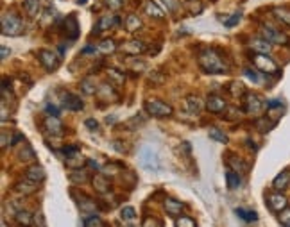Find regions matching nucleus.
Listing matches in <instances>:
<instances>
[{
	"mask_svg": "<svg viewBox=\"0 0 290 227\" xmlns=\"http://www.w3.org/2000/svg\"><path fill=\"white\" fill-rule=\"evenodd\" d=\"M197 63L206 73H228L229 65L222 59V56L213 49H205L197 57Z\"/></svg>",
	"mask_w": 290,
	"mask_h": 227,
	"instance_id": "obj_1",
	"label": "nucleus"
},
{
	"mask_svg": "<svg viewBox=\"0 0 290 227\" xmlns=\"http://www.w3.org/2000/svg\"><path fill=\"white\" fill-rule=\"evenodd\" d=\"M138 165L147 172L161 170V161H159L158 152L149 145H143L142 149L138 150Z\"/></svg>",
	"mask_w": 290,
	"mask_h": 227,
	"instance_id": "obj_2",
	"label": "nucleus"
},
{
	"mask_svg": "<svg viewBox=\"0 0 290 227\" xmlns=\"http://www.w3.org/2000/svg\"><path fill=\"white\" fill-rule=\"evenodd\" d=\"M251 61H253L254 68L258 72L267 73V75H279L278 63L274 61V59H270L267 54H254V56H251Z\"/></svg>",
	"mask_w": 290,
	"mask_h": 227,
	"instance_id": "obj_3",
	"label": "nucleus"
},
{
	"mask_svg": "<svg viewBox=\"0 0 290 227\" xmlns=\"http://www.w3.org/2000/svg\"><path fill=\"white\" fill-rule=\"evenodd\" d=\"M24 33V22L13 15V13H6L2 15V34L4 36H20Z\"/></svg>",
	"mask_w": 290,
	"mask_h": 227,
	"instance_id": "obj_4",
	"label": "nucleus"
},
{
	"mask_svg": "<svg viewBox=\"0 0 290 227\" xmlns=\"http://www.w3.org/2000/svg\"><path fill=\"white\" fill-rule=\"evenodd\" d=\"M145 111L154 118H163L172 115V105L163 100H158V98H149L145 102Z\"/></svg>",
	"mask_w": 290,
	"mask_h": 227,
	"instance_id": "obj_5",
	"label": "nucleus"
},
{
	"mask_svg": "<svg viewBox=\"0 0 290 227\" xmlns=\"http://www.w3.org/2000/svg\"><path fill=\"white\" fill-rule=\"evenodd\" d=\"M263 107H265V102L262 100V97L256 93H245V98H244V111L247 115H258L262 113Z\"/></svg>",
	"mask_w": 290,
	"mask_h": 227,
	"instance_id": "obj_6",
	"label": "nucleus"
},
{
	"mask_svg": "<svg viewBox=\"0 0 290 227\" xmlns=\"http://www.w3.org/2000/svg\"><path fill=\"white\" fill-rule=\"evenodd\" d=\"M265 202H267V206H269V209L274 211V213H281L285 207H288V199H286L281 191L269 193L265 197Z\"/></svg>",
	"mask_w": 290,
	"mask_h": 227,
	"instance_id": "obj_7",
	"label": "nucleus"
},
{
	"mask_svg": "<svg viewBox=\"0 0 290 227\" xmlns=\"http://www.w3.org/2000/svg\"><path fill=\"white\" fill-rule=\"evenodd\" d=\"M38 59H40V63L45 66L49 72H54V70H57V66H59V63H61L59 56H57L56 52H52V50H49V49L40 50V52H38Z\"/></svg>",
	"mask_w": 290,
	"mask_h": 227,
	"instance_id": "obj_8",
	"label": "nucleus"
},
{
	"mask_svg": "<svg viewBox=\"0 0 290 227\" xmlns=\"http://www.w3.org/2000/svg\"><path fill=\"white\" fill-rule=\"evenodd\" d=\"M260 34H262L263 40H267L269 43H286L288 41V36H286L285 33H281V31H278V29L274 27H269V25H265V27L260 29Z\"/></svg>",
	"mask_w": 290,
	"mask_h": 227,
	"instance_id": "obj_9",
	"label": "nucleus"
},
{
	"mask_svg": "<svg viewBox=\"0 0 290 227\" xmlns=\"http://www.w3.org/2000/svg\"><path fill=\"white\" fill-rule=\"evenodd\" d=\"M61 104L66 111H81L82 107H84V102L81 100V97L70 93V91L61 95Z\"/></svg>",
	"mask_w": 290,
	"mask_h": 227,
	"instance_id": "obj_10",
	"label": "nucleus"
},
{
	"mask_svg": "<svg viewBox=\"0 0 290 227\" xmlns=\"http://www.w3.org/2000/svg\"><path fill=\"white\" fill-rule=\"evenodd\" d=\"M120 49H122V52L127 54V56H140V54H143L147 50V45L143 43L142 40H129L126 41Z\"/></svg>",
	"mask_w": 290,
	"mask_h": 227,
	"instance_id": "obj_11",
	"label": "nucleus"
},
{
	"mask_svg": "<svg viewBox=\"0 0 290 227\" xmlns=\"http://www.w3.org/2000/svg\"><path fill=\"white\" fill-rule=\"evenodd\" d=\"M65 33H66V38H70V40H77L79 22L75 15H68V17L65 18Z\"/></svg>",
	"mask_w": 290,
	"mask_h": 227,
	"instance_id": "obj_12",
	"label": "nucleus"
},
{
	"mask_svg": "<svg viewBox=\"0 0 290 227\" xmlns=\"http://www.w3.org/2000/svg\"><path fill=\"white\" fill-rule=\"evenodd\" d=\"M163 207L170 216H179L184 209V204L176 199H172V197H167V199L163 200Z\"/></svg>",
	"mask_w": 290,
	"mask_h": 227,
	"instance_id": "obj_13",
	"label": "nucleus"
},
{
	"mask_svg": "<svg viewBox=\"0 0 290 227\" xmlns=\"http://www.w3.org/2000/svg\"><path fill=\"white\" fill-rule=\"evenodd\" d=\"M25 177L31 179V181H34V183H43L47 177L45 170H43V166L41 165H33V166H29L27 172H25Z\"/></svg>",
	"mask_w": 290,
	"mask_h": 227,
	"instance_id": "obj_14",
	"label": "nucleus"
},
{
	"mask_svg": "<svg viewBox=\"0 0 290 227\" xmlns=\"http://www.w3.org/2000/svg\"><path fill=\"white\" fill-rule=\"evenodd\" d=\"M290 186V168H285L281 174L276 175V179L272 181V188L276 191H283Z\"/></svg>",
	"mask_w": 290,
	"mask_h": 227,
	"instance_id": "obj_15",
	"label": "nucleus"
},
{
	"mask_svg": "<svg viewBox=\"0 0 290 227\" xmlns=\"http://www.w3.org/2000/svg\"><path fill=\"white\" fill-rule=\"evenodd\" d=\"M43 126H45L47 133L52 134V136L63 133V124H61V120H59V117H47L45 122H43Z\"/></svg>",
	"mask_w": 290,
	"mask_h": 227,
	"instance_id": "obj_16",
	"label": "nucleus"
},
{
	"mask_svg": "<svg viewBox=\"0 0 290 227\" xmlns=\"http://www.w3.org/2000/svg\"><path fill=\"white\" fill-rule=\"evenodd\" d=\"M206 107H208L210 113H222V111L228 107V104H226V100L222 97H217V95H213V97L208 98V102H206Z\"/></svg>",
	"mask_w": 290,
	"mask_h": 227,
	"instance_id": "obj_17",
	"label": "nucleus"
},
{
	"mask_svg": "<svg viewBox=\"0 0 290 227\" xmlns=\"http://www.w3.org/2000/svg\"><path fill=\"white\" fill-rule=\"evenodd\" d=\"M249 47L256 54H269L270 50H272V43H269V41L263 40V38H254V40H251Z\"/></svg>",
	"mask_w": 290,
	"mask_h": 227,
	"instance_id": "obj_18",
	"label": "nucleus"
},
{
	"mask_svg": "<svg viewBox=\"0 0 290 227\" xmlns=\"http://www.w3.org/2000/svg\"><path fill=\"white\" fill-rule=\"evenodd\" d=\"M91 183H93L95 191H99V193H106V191H110V179H108L104 174H97L93 179H91Z\"/></svg>",
	"mask_w": 290,
	"mask_h": 227,
	"instance_id": "obj_19",
	"label": "nucleus"
},
{
	"mask_svg": "<svg viewBox=\"0 0 290 227\" xmlns=\"http://www.w3.org/2000/svg\"><path fill=\"white\" fill-rule=\"evenodd\" d=\"M226 163L229 165V170H233V172H247V163H245L244 159L238 158V156L229 154L228 159H226Z\"/></svg>",
	"mask_w": 290,
	"mask_h": 227,
	"instance_id": "obj_20",
	"label": "nucleus"
},
{
	"mask_svg": "<svg viewBox=\"0 0 290 227\" xmlns=\"http://www.w3.org/2000/svg\"><path fill=\"white\" fill-rule=\"evenodd\" d=\"M38 186H40V184H38V183H34V181H31V179H27V177H25V181H22V183H18L15 190H17L18 193L31 195V193H34V191L38 190Z\"/></svg>",
	"mask_w": 290,
	"mask_h": 227,
	"instance_id": "obj_21",
	"label": "nucleus"
},
{
	"mask_svg": "<svg viewBox=\"0 0 290 227\" xmlns=\"http://www.w3.org/2000/svg\"><path fill=\"white\" fill-rule=\"evenodd\" d=\"M68 177L74 184H84V183L90 181V175L86 174V170H82V168H74Z\"/></svg>",
	"mask_w": 290,
	"mask_h": 227,
	"instance_id": "obj_22",
	"label": "nucleus"
},
{
	"mask_svg": "<svg viewBox=\"0 0 290 227\" xmlns=\"http://www.w3.org/2000/svg\"><path fill=\"white\" fill-rule=\"evenodd\" d=\"M111 82H103V84L99 86L97 93L101 98H106V100H110V98H117V91H115L113 86H110Z\"/></svg>",
	"mask_w": 290,
	"mask_h": 227,
	"instance_id": "obj_23",
	"label": "nucleus"
},
{
	"mask_svg": "<svg viewBox=\"0 0 290 227\" xmlns=\"http://www.w3.org/2000/svg\"><path fill=\"white\" fill-rule=\"evenodd\" d=\"M145 13H147L149 17L156 18V20H163V18H165L163 9H159L158 6H156L154 2H152V0H149L147 4H145Z\"/></svg>",
	"mask_w": 290,
	"mask_h": 227,
	"instance_id": "obj_24",
	"label": "nucleus"
},
{
	"mask_svg": "<svg viewBox=\"0 0 290 227\" xmlns=\"http://www.w3.org/2000/svg\"><path fill=\"white\" fill-rule=\"evenodd\" d=\"M226 183H228L229 190H237V188H240L242 179H240V175H238V172H233V170L226 172Z\"/></svg>",
	"mask_w": 290,
	"mask_h": 227,
	"instance_id": "obj_25",
	"label": "nucleus"
},
{
	"mask_svg": "<svg viewBox=\"0 0 290 227\" xmlns=\"http://www.w3.org/2000/svg\"><path fill=\"white\" fill-rule=\"evenodd\" d=\"M126 29L129 33H135L138 29H142V20L138 18V15L131 13V15H127L126 17Z\"/></svg>",
	"mask_w": 290,
	"mask_h": 227,
	"instance_id": "obj_26",
	"label": "nucleus"
},
{
	"mask_svg": "<svg viewBox=\"0 0 290 227\" xmlns=\"http://www.w3.org/2000/svg\"><path fill=\"white\" fill-rule=\"evenodd\" d=\"M186 109L188 113L192 115H199L203 111V102H201L199 97H188L186 98Z\"/></svg>",
	"mask_w": 290,
	"mask_h": 227,
	"instance_id": "obj_27",
	"label": "nucleus"
},
{
	"mask_svg": "<svg viewBox=\"0 0 290 227\" xmlns=\"http://www.w3.org/2000/svg\"><path fill=\"white\" fill-rule=\"evenodd\" d=\"M274 17H276V20L281 22L283 25H286V27H290V9L286 8H274Z\"/></svg>",
	"mask_w": 290,
	"mask_h": 227,
	"instance_id": "obj_28",
	"label": "nucleus"
},
{
	"mask_svg": "<svg viewBox=\"0 0 290 227\" xmlns=\"http://www.w3.org/2000/svg\"><path fill=\"white\" fill-rule=\"evenodd\" d=\"M24 9L29 17H38L40 15V0H24Z\"/></svg>",
	"mask_w": 290,
	"mask_h": 227,
	"instance_id": "obj_29",
	"label": "nucleus"
},
{
	"mask_svg": "<svg viewBox=\"0 0 290 227\" xmlns=\"http://www.w3.org/2000/svg\"><path fill=\"white\" fill-rule=\"evenodd\" d=\"M208 136L213 140V142H217V143H228V134L224 133V131H221L219 127H210V131H208Z\"/></svg>",
	"mask_w": 290,
	"mask_h": 227,
	"instance_id": "obj_30",
	"label": "nucleus"
},
{
	"mask_svg": "<svg viewBox=\"0 0 290 227\" xmlns=\"http://www.w3.org/2000/svg\"><path fill=\"white\" fill-rule=\"evenodd\" d=\"M228 91L231 95H233L235 98H240V97H245V86L242 84V82H237V81H233V82H229V86H228Z\"/></svg>",
	"mask_w": 290,
	"mask_h": 227,
	"instance_id": "obj_31",
	"label": "nucleus"
},
{
	"mask_svg": "<svg viewBox=\"0 0 290 227\" xmlns=\"http://www.w3.org/2000/svg\"><path fill=\"white\" fill-rule=\"evenodd\" d=\"M235 213H237L238 218L245 220V222H256V220H258L256 211H253V209H244V207H238V209H235Z\"/></svg>",
	"mask_w": 290,
	"mask_h": 227,
	"instance_id": "obj_32",
	"label": "nucleus"
},
{
	"mask_svg": "<svg viewBox=\"0 0 290 227\" xmlns=\"http://www.w3.org/2000/svg\"><path fill=\"white\" fill-rule=\"evenodd\" d=\"M15 218H17V222L20 223V225H24V227L33 225V213H29V211L20 209L17 215H15Z\"/></svg>",
	"mask_w": 290,
	"mask_h": 227,
	"instance_id": "obj_33",
	"label": "nucleus"
},
{
	"mask_svg": "<svg viewBox=\"0 0 290 227\" xmlns=\"http://www.w3.org/2000/svg\"><path fill=\"white\" fill-rule=\"evenodd\" d=\"M97 50L101 54H113L115 50H117V43H115V40H103L101 43H99Z\"/></svg>",
	"mask_w": 290,
	"mask_h": 227,
	"instance_id": "obj_34",
	"label": "nucleus"
},
{
	"mask_svg": "<svg viewBox=\"0 0 290 227\" xmlns=\"http://www.w3.org/2000/svg\"><path fill=\"white\" fill-rule=\"evenodd\" d=\"M184 6H186V9L190 11V15H194V17H196V15H201L203 9H205L203 2H199V0H186Z\"/></svg>",
	"mask_w": 290,
	"mask_h": 227,
	"instance_id": "obj_35",
	"label": "nucleus"
},
{
	"mask_svg": "<svg viewBox=\"0 0 290 227\" xmlns=\"http://www.w3.org/2000/svg\"><path fill=\"white\" fill-rule=\"evenodd\" d=\"M34 158H36L34 149L29 145V143H24V149L20 150V159H22V161H33Z\"/></svg>",
	"mask_w": 290,
	"mask_h": 227,
	"instance_id": "obj_36",
	"label": "nucleus"
},
{
	"mask_svg": "<svg viewBox=\"0 0 290 227\" xmlns=\"http://www.w3.org/2000/svg\"><path fill=\"white\" fill-rule=\"evenodd\" d=\"M81 89H82V93H86V95H95L97 93L99 86L95 84L91 79H84V81L81 82Z\"/></svg>",
	"mask_w": 290,
	"mask_h": 227,
	"instance_id": "obj_37",
	"label": "nucleus"
},
{
	"mask_svg": "<svg viewBox=\"0 0 290 227\" xmlns=\"http://www.w3.org/2000/svg\"><path fill=\"white\" fill-rule=\"evenodd\" d=\"M117 24H119V20H117L115 17H103L97 24V27H99L97 33L99 31H106V29H110L111 25H117Z\"/></svg>",
	"mask_w": 290,
	"mask_h": 227,
	"instance_id": "obj_38",
	"label": "nucleus"
},
{
	"mask_svg": "<svg viewBox=\"0 0 290 227\" xmlns=\"http://www.w3.org/2000/svg\"><path fill=\"white\" fill-rule=\"evenodd\" d=\"M274 120H270L269 117H263V118H258L256 120V127L260 131H262V133H267V131H270L274 127Z\"/></svg>",
	"mask_w": 290,
	"mask_h": 227,
	"instance_id": "obj_39",
	"label": "nucleus"
},
{
	"mask_svg": "<svg viewBox=\"0 0 290 227\" xmlns=\"http://www.w3.org/2000/svg\"><path fill=\"white\" fill-rule=\"evenodd\" d=\"M244 73H245V77L247 79H251V81L254 82V84H260V82L263 81L262 79V75H260V73H258V70L256 68H244Z\"/></svg>",
	"mask_w": 290,
	"mask_h": 227,
	"instance_id": "obj_40",
	"label": "nucleus"
},
{
	"mask_svg": "<svg viewBox=\"0 0 290 227\" xmlns=\"http://www.w3.org/2000/svg\"><path fill=\"white\" fill-rule=\"evenodd\" d=\"M176 227H197V225L194 218H190L186 215H181L179 218H176Z\"/></svg>",
	"mask_w": 290,
	"mask_h": 227,
	"instance_id": "obj_41",
	"label": "nucleus"
},
{
	"mask_svg": "<svg viewBox=\"0 0 290 227\" xmlns=\"http://www.w3.org/2000/svg\"><path fill=\"white\" fill-rule=\"evenodd\" d=\"M79 206H81V209L84 211V213H93L95 211V202L91 199H88V197H82Z\"/></svg>",
	"mask_w": 290,
	"mask_h": 227,
	"instance_id": "obj_42",
	"label": "nucleus"
},
{
	"mask_svg": "<svg viewBox=\"0 0 290 227\" xmlns=\"http://www.w3.org/2000/svg\"><path fill=\"white\" fill-rule=\"evenodd\" d=\"M278 220L283 227H290V206L285 207L281 213H278Z\"/></svg>",
	"mask_w": 290,
	"mask_h": 227,
	"instance_id": "obj_43",
	"label": "nucleus"
},
{
	"mask_svg": "<svg viewBox=\"0 0 290 227\" xmlns=\"http://www.w3.org/2000/svg\"><path fill=\"white\" fill-rule=\"evenodd\" d=\"M108 75H110V79H113L115 84H122L124 82V73H120L117 68H108Z\"/></svg>",
	"mask_w": 290,
	"mask_h": 227,
	"instance_id": "obj_44",
	"label": "nucleus"
},
{
	"mask_svg": "<svg viewBox=\"0 0 290 227\" xmlns=\"http://www.w3.org/2000/svg\"><path fill=\"white\" fill-rule=\"evenodd\" d=\"M240 20H242V13L237 11V13H233V15H231L229 18H226L224 25H226V27H235V25H237Z\"/></svg>",
	"mask_w": 290,
	"mask_h": 227,
	"instance_id": "obj_45",
	"label": "nucleus"
},
{
	"mask_svg": "<svg viewBox=\"0 0 290 227\" xmlns=\"http://www.w3.org/2000/svg\"><path fill=\"white\" fill-rule=\"evenodd\" d=\"M84 227H106V223L99 216H90V218L84 220Z\"/></svg>",
	"mask_w": 290,
	"mask_h": 227,
	"instance_id": "obj_46",
	"label": "nucleus"
},
{
	"mask_svg": "<svg viewBox=\"0 0 290 227\" xmlns=\"http://www.w3.org/2000/svg\"><path fill=\"white\" fill-rule=\"evenodd\" d=\"M63 154H65V158H66V159L77 158V156H79V147H77V145L65 147V149H63Z\"/></svg>",
	"mask_w": 290,
	"mask_h": 227,
	"instance_id": "obj_47",
	"label": "nucleus"
},
{
	"mask_svg": "<svg viewBox=\"0 0 290 227\" xmlns=\"http://www.w3.org/2000/svg\"><path fill=\"white\" fill-rule=\"evenodd\" d=\"M120 216H122L124 220H133L136 216V211H135V207H131V206H126L122 209V213H120Z\"/></svg>",
	"mask_w": 290,
	"mask_h": 227,
	"instance_id": "obj_48",
	"label": "nucleus"
},
{
	"mask_svg": "<svg viewBox=\"0 0 290 227\" xmlns=\"http://www.w3.org/2000/svg\"><path fill=\"white\" fill-rule=\"evenodd\" d=\"M142 227H163V223L159 222L158 218H152V216H145Z\"/></svg>",
	"mask_w": 290,
	"mask_h": 227,
	"instance_id": "obj_49",
	"label": "nucleus"
},
{
	"mask_svg": "<svg viewBox=\"0 0 290 227\" xmlns=\"http://www.w3.org/2000/svg\"><path fill=\"white\" fill-rule=\"evenodd\" d=\"M104 4L110 9H113V11H120L124 6V0H104Z\"/></svg>",
	"mask_w": 290,
	"mask_h": 227,
	"instance_id": "obj_50",
	"label": "nucleus"
},
{
	"mask_svg": "<svg viewBox=\"0 0 290 227\" xmlns=\"http://www.w3.org/2000/svg\"><path fill=\"white\" fill-rule=\"evenodd\" d=\"M159 2L163 4L165 11H176V8H177V2H176V0H159Z\"/></svg>",
	"mask_w": 290,
	"mask_h": 227,
	"instance_id": "obj_51",
	"label": "nucleus"
},
{
	"mask_svg": "<svg viewBox=\"0 0 290 227\" xmlns=\"http://www.w3.org/2000/svg\"><path fill=\"white\" fill-rule=\"evenodd\" d=\"M84 126L88 127L90 131H99V122L95 118H86L84 120Z\"/></svg>",
	"mask_w": 290,
	"mask_h": 227,
	"instance_id": "obj_52",
	"label": "nucleus"
},
{
	"mask_svg": "<svg viewBox=\"0 0 290 227\" xmlns=\"http://www.w3.org/2000/svg\"><path fill=\"white\" fill-rule=\"evenodd\" d=\"M267 107H269V109H279V107H283V102L279 100V98H276V100H269L267 102Z\"/></svg>",
	"mask_w": 290,
	"mask_h": 227,
	"instance_id": "obj_53",
	"label": "nucleus"
},
{
	"mask_svg": "<svg viewBox=\"0 0 290 227\" xmlns=\"http://www.w3.org/2000/svg\"><path fill=\"white\" fill-rule=\"evenodd\" d=\"M45 111L49 113V117H59V109H57L56 105H52V104H47Z\"/></svg>",
	"mask_w": 290,
	"mask_h": 227,
	"instance_id": "obj_54",
	"label": "nucleus"
},
{
	"mask_svg": "<svg viewBox=\"0 0 290 227\" xmlns=\"http://www.w3.org/2000/svg\"><path fill=\"white\" fill-rule=\"evenodd\" d=\"M229 113L231 115H226V120H237V118L240 117V113H238L235 107H229Z\"/></svg>",
	"mask_w": 290,
	"mask_h": 227,
	"instance_id": "obj_55",
	"label": "nucleus"
},
{
	"mask_svg": "<svg viewBox=\"0 0 290 227\" xmlns=\"http://www.w3.org/2000/svg\"><path fill=\"white\" fill-rule=\"evenodd\" d=\"M133 68H135V70H138V68L145 70V68H147V63H145V61H136V59H135V61H133ZM138 72H140V70H138Z\"/></svg>",
	"mask_w": 290,
	"mask_h": 227,
	"instance_id": "obj_56",
	"label": "nucleus"
},
{
	"mask_svg": "<svg viewBox=\"0 0 290 227\" xmlns=\"http://www.w3.org/2000/svg\"><path fill=\"white\" fill-rule=\"evenodd\" d=\"M9 54H11V50H9L8 47H2V50H0V59H6Z\"/></svg>",
	"mask_w": 290,
	"mask_h": 227,
	"instance_id": "obj_57",
	"label": "nucleus"
},
{
	"mask_svg": "<svg viewBox=\"0 0 290 227\" xmlns=\"http://www.w3.org/2000/svg\"><path fill=\"white\" fill-rule=\"evenodd\" d=\"M6 120H8V109H6V104L2 100V122H6Z\"/></svg>",
	"mask_w": 290,
	"mask_h": 227,
	"instance_id": "obj_58",
	"label": "nucleus"
},
{
	"mask_svg": "<svg viewBox=\"0 0 290 227\" xmlns=\"http://www.w3.org/2000/svg\"><path fill=\"white\" fill-rule=\"evenodd\" d=\"M8 147V134L2 133V149H6Z\"/></svg>",
	"mask_w": 290,
	"mask_h": 227,
	"instance_id": "obj_59",
	"label": "nucleus"
},
{
	"mask_svg": "<svg viewBox=\"0 0 290 227\" xmlns=\"http://www.w3.org/2000/svg\"><path fill=\"white\" fill-rule=\"evenodd\" d=\"M95 50L97 49H93V47H84V49H82V54H90V52H95Z\"/></svg>",
	"mask_w": 290,
	"mask_h": 227,
	"instance_id": "obj_60",
	"label": "nucleus"
},
{
	"mask_svg": "<svg viewBox=\"0 0 290 227\" xmlns=\"http://www.w3.org/2000/svg\"><path fill=\"white\" fill-rule=\"evenodd\" d=\"M77 4H81V6H82V4H86V0H77Z\"/></svg>",
	"mask_w": 290,
	"mask_h": 227,
	"instance_id": "obj_61",
	"label": "nucleus"
}]
</instances>
